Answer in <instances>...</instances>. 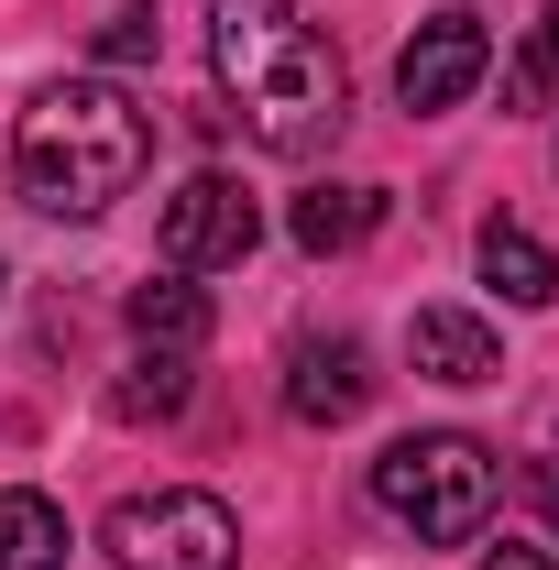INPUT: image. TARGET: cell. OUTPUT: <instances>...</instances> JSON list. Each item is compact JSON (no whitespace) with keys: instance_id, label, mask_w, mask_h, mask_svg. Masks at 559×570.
Segmentation results:
<instances>
[{"instance_id":"obj_1","label":"cell","mask_w":559,"mask_h":570,"mask_svg":"<svg viewBox=\"0 0 559 570\" xmlns=\"http://www.w3.org/2000/svg\"><path fill=\"white\" fill-rule=\"evenodd\" d=\"M209 67H219V88H231V121L264 142V154L307 165V154L341 142L351 67L296 0H219L209 11Z\"/></svg>"},{"instance_id":"obj_2","label":"cell","mask_w":559,"mask_h":570,"mask_svg":"<svg viewBox=\"0 0 559 570\" xmlns=\"http://www.w3.org/2000/svg\"><path fill=\"white\" fill-rule=\"evenodd\" d=\"M143 165H154V110L121 77H56L11 121V187L45 219H99L143 187Z\"/></svg>"},{"instance_id":"obj_3","label":"cell","mask_w":559,"mask_h":570,"mask_svg":"<svg viewBox=\"0 0 559 570\" xmlns=\"http://www.w3.org/2000/svg\"><path fill=\"white\" fill-rule=\"evenodd\" d=\"M493 494H504V472H493L483 439H461V428L395 439V450L373 461V504H384L395 527H418L428 549H461V538H483Z\"/></svg>"},{"instance_id":"obj_4","label":"cell","mask_w":559,"mask_h":570,"mask_svg":"<svg viewBox=\"0 0 559 570\" xmlns=\"http://www.w3.org/2000/svg\"><path fill=\"white\" fill-rule=\"evenodd\" d=\"M110 560L121 570H242V527H231L219 494L165 483V494H133L110 515Z\"/></svg>"},{"instance_id":"obj_5","label":"cell","mask_w":559,"mask_h":570,"mask_svg":"<svg viewBox=\"0 0 559 570\" xmlns=\"http://www.w3.org/2000/svg\"><path fill=\"white\" fill-rule=\"evenodd\" d=\"M264 242V209L242 176H187L165 198V275H219V264H253Z\"/></svg>"},{"instance_id":"obj_6","label":"cell","mask_w":559,"mask_h":570,"mask_svg":"<svg viewBox=\"0 0 559 570\" xmlns=\"http://www.w3.org/2000/svg\"><path fill=\"white\" fill-rule=\"evenodd\" d=\"M483 67H493V33L472 22V11H428L418 33H406V56H395V99L406 110H461L472 88H483Z\"/></svg>"},{"instance_id":"obj_7","label":"cell","mask_w":559,"mask_h":570,"mask_svg":"<svg viewBox=\"0 0 559 570\" xmlns=\"http://www.w3.org/2000/svg\"><path fill=\"white\" fill-rule=\"evenodd\" d=\"M373 384H384V373H373L362 341H296V362H285V406L307 428H351L373 406Z\"/></svg>"},{"instance_id":"obj_8","label":"cell","mask_w":559,"mask_h":570,"mask_svg":"<svg viewBox=\"0 0 559 570\" xmlns=\"http://www.w3.org/2000/svg\"><path fill=\"white\" fill-rule=\"evenodd\" d=\"M406 362H418L428 384H493L504 373V341H493L472 307H418L406 318Z\"/></svg>"},{"instance_id":"obj_9","label":"cell","mask_w":559,"mask_h":570,"mask_svg":"<svg viewBox=\"0 0 559 570\" xmlns=\"http://www.w3.org/2000/svg\"><path fill=\"white\" fill-rule=\"evenodd\" d=\"M133 341H143V352H198V341H209V285H198V275L133 285Z\"/></svg>"},{"instance_id":"obj_10","label":"cell","mask_w":559,"mask_h":570,"mask_svg":"<svg viewBox=\"0 0 559 570\" xmlns=\"http://www.w3.org/2000/svg\"><path fill=\"white\" fill-rule=\"evenodd\" d=\"M373 219H384V187H307L285 230H296V253H351V242H373Z\"/></svg>"},{"instance_id":"obj_11","label":"cell","mask_w":559,"mask_h":570,"mask_svg":"<svg viewBox=\"0 0 559 570\" xmlns=\"http://www.w3.org/2000/svg\"><path fill=\"white\" fill-rule=\"evenodd\" d=\"M0 570H67V504L11 483L0 494Z\"/></svg>"},{"instance_id":"obj_12","label":"cell","mask_w":559,"mask_h":570,"mask_svg":"<svg viewBox=\"0 0 559 570\" xmlns=\"http://www.w3.org/2000/svg\"><path fill=\"white\" fill-rule=\"evenodd\" d=\"M483 285L504 296V307H549V296H559L549 242H538V230H516V219H493V230H483Z\"/></svg>"},{"instance_id":"obj_13","label":"cell","mask_w":559,"mask_h":570,"mask_svg":"<svg viewBox=\"0 0 559 570\" xmlns=\"http://www.w3.org/2000/svg\"><path fill=\"white\" fill-rule=\"evenodd\" d=\"M110 406H121V417H176V406H187V352H143L133 373L110 384Z\"/></svg>"},{"instance_id":"obj_14","label":"cell","mask_w":559,"mask_h":570,"mask_svg":"<svg viewBox=\"0 0 559 570\" xmlns=\"http://www.w3.org/2000/svg\"><path fill=\"white\" fill-rule=\"evenodd\" d=\"M516 99L527 110H559V0H549V22H538V45L516 56Z\"/></svg>"},{"instance_id":"obj_15","label":"cell","mask_w":559,"mask_h":570,"mask_svg":"<svg viewBox=\"0 0 559 570\" xmlns=\"http://www.w3.org/2000/svg\"><path fill=\"white\" fill-rule=\"evenodd\" d=\"M154 33H165V22H154V0H121V11L99 22V56H110V67H133V56H154Z\"/></svg>"},{"instance_id":"obj_16","label":"cell","mask_w":559,"mask_h":570,"mask_svg":"<svg viewBox=\"0 0 559 570\" xmlns=\"http://www.w3.org/2000/svg\"><path fill=\"white\" fill-rule=\"evenodd\" d=\"M483 570H559L549 549H516V538H504V549H483Z\"/></svg>"},{"instance_id":"obj_17","label":"cell","mask_w":559,"mask_h":570,"mask_svg":"<svg viewBox=\"0 0 559 570\" xmlns=\"http://www.w3.org/2000/svg\"><path fill=\"white\" fill-rule=\"evenodd\" d=\"M527 494H538V504H549V515H559V450H549V461H538V472H527Z\"/></svg>"},{"instance_id":"obj_18","label":"cell","mask_w":559,"mask_h":570,"mask_svg":"<svg viewBox=\"0 0 559 570\" xmlns=\"http://www.w3.org/2000/svg\"><path fill=\"white\" fill-rule=\"evenodd\" d=\"M0 285H11V275H0Z\"/></svg>"}]
</instances>
